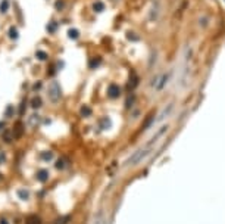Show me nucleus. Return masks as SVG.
Masks as SVG:
<instances>
[{"label": "nucleus", "mask_w": 225, "mask_h": 224, "mask_svg": "<svg viewBox=\"0 0 225 224\" xmlns=\"http://www.w3.org/2000/svg\"><path fill=\"white\" fill-rule=\"evenodd\" d=\"M153 146L155 145H150V143H147L146 142L144 145L140 146V147H138V149H137V151H135L134 153L127 159V161H125L124 165L125 167H133V165H137V164L143 162V161H144V159H146V158L153 152V149H155Z\"/></svg>", "instance_id": "nucleus-1"}, {"label": "nucleus", "mask_w": 225, "mask_h": 224, "mask_svg": "<svg viewBox=\"0 0 225 224\" xmlns=\"http://www.w3.org/2000/svg\"><path fill=\"white\" fill-rule=\"evenodd\" d=\"M47 96H49V99H50L53 103L61 100V97H62V90H61V86H59L57 81H52V83L49 84Z\"/></svg>", "instance_id": "nucleus-2"}, {"label": "nucleus", "mask_w": 225, "mask_h": 224, "mask_svg": "<svg viewBox=\"0 0 225 224\" xmlns=\"http://www.w3.org/2000/svg\"><path fill=\"white\" fill-rule=\"evenodd\" d=\"M174 109H175V102L172 100V102H169L168 105H166V106L162 109V112H160L158 117L155 118V123H153V124H160V123H163V121H165V119H166V118H168L169 115L174 112Z\"/></svg>", "instance_id": "nucleus-3"}, {"label": "nucleus", "mask_w": 225, "mask_h": 224, "mask_svg": "<svg viewBox=\"0 0 225 224\" xmlns=\"http://www.w3.org/2000/svg\"><path fill=\"white\" fill-rule=\"evenodd\" d=\"M171 77H172V69H169V71H166L165 74L159 75L158 83H156V86H155V91H162V90L165 89L166 86H168Z\"/></svg>", "instance_id": "nucleus-4"}, {"label": "nucleus", "mask_w": 225, "mask_h": 224, "mask_svg": "<svg viewBox=\"0 0 225 224\" xmlns=\"http://www.w3.org/2000/svg\"><path fill=\"white\" fill-rule=\"evenodd\" d=\"M159 2H153V5L149 7V12H147V19L150 21H156L159 18Z\"/></svg>", "instance_id": "nucleus-5"}, {"label": "nucleus", "mask_w": 225, "mask_h": 224, "mask_svg": "<svg viewBox=\"0 0 225 224\" xmlns=\"http://www.w3.org/2000/svg\"><path fill=\"white\" fill-rule=\"evenodd\" d=\"M107 96H109L110 99H118L119 96H121V89H119V86L110 84L109 89H107Z\"/></svg>", "instance_id": "nucleus-6"}, {"label": "nucleus", "mask_w": 225, "mask_h": 224, "mask_svg": "<svg viewBox=\"0 0 225 224\" xmlns=\"http://www.w3.org/2000/svg\"><path fill=\"white\" fill-rule=\"evenodd\" d=\"M22 134H24V124L21 121H18L15 124V128H13V136L18 139V137H22Z\"/></svg>", "instance_id": "nucleus-7"}, {"label": "nucleus", "mask_w": 225, "mask_h": 224, "mask_svg": "<svg viewBox=\"0 0 225 224\" xmlns=\"http://www.w3.org/2000/svg\"><path fill=\"white\" fill-rule=\"evenodd\" d=\"M47 179H49V171H47V170H40L38 173H37V180H38V181L44 183Z\"/></svg>", "instance_id": "nucleus-8"}, {"label": "nucleus", "mask_w": 225, "mask_h": 224, "mask_svg": "<svg viewBox=\"0 0 225 224\" xmlns=\"http://www.w3.org/2000/svg\"><path fill=\"white\" fill-rule=\"evenodd\" d=\"M57 27H59V24H57L56 21H50V22L47 24L46 30H47V33L53 34V33H56V31H57Z\"/></svg>", "instance_id": "nucleus-9"}, {"label": "nucleus", "mask_w": 225, "mask_h": 224, "mask_svg": "<svg viewBox=\"0 0 225 224\" xmlns=\"http://www.w3.org/2000/svg\"><path fill=\"white\" fill-rule=\"evenodd\" d=\"M137 86H138V75H131V77H129V81H128L129 90L135 89Z\"/></svg>", "instance_id": "nucleus-10"}, {"label": "nucleus", "mask_w": 225, "mask_h": 224, "mask_svg": "<svg viewBox=\"0 0 225 224\" xmlns=\"http://www.w3.org/2000/svg\"><path fill=\"white\" fill-rule=\"evenodd\" d=\"M68 37H69L71 40H78L79 31L77 30V28H69V30H68Z\"/></svg>", "instance_id": "nucleus-11"}, {"label": "nucleus", "mask_w": 225, "mask_h": 224, "mask_svg": "<svg viewBox=\"0 0 225 224\" xmlns=\"http://www.w3.org/2000/svg\"><path fill=\"white\" fill-rule=\"evenodd\" d=\"M93 11L96 13H100V12L105 11V3L103 2H94L93 3Z\"/></svg>", "instance_id": "nucleus-12"}, {"label": "nucleus", "mask_w": 225, "mask_h": 224, "mask_svg": "<svg viewBox=\"0 0 225 224\" xmlns=\"http://www.w3.org/2000/svg\"><path fill=\"white\" fill-rule=\"evenodd\" d=\"M43 106V100L40 99V97H34V99H31V108L33 109H38V108Z\"/></svg>", "instance_id": "nucleus-13"}, {"label": "nucleus", "mask_w": 225, "mask_h": 224, "mask_svg": "<svg viewBox=\"0 0 225 224\" xmlns=\"http://www.w3.org/2000/svg\"><path fill=\"white\" fill-rule=\"evenodd\" d=\"M41 159L43 161H46V162H49V161H52L53 159V152H50V151H44V152H41Z\"/></svg>", "instance_id": "nucleus-14"}, {"label": "nucleus", "mask_w": 225, "mask_h": 224, "mask_svg": "<svg viewBox=\"0 0 225 224\" xmlns=\"http://www.w3.org/2000/svg\"><path fill=\"white\" fill-rule=\"evenodd\" d=\"M79 112H81V117H90L93 111H91L90 106H87V105H83V106H81V109H79Z\"/></svg>", "instance_id": "nucleus-15"}, {"label": "nucleus", "mask_w": 225, "mask_h": 224, "mask_svg": "<svg viewBox=\"0 0 225 224\" xmlns=\"http://www.w3.org/2000/svg\"><path fill=\"white\" fill-rule=\"evenodd\" d=\"M35 58H37L38 61H47L49 55H47L44 50H37V52H35Z\"/></svg>", "instance_id": "nucleus-16"}, {"label": "nucleus", "mask_w": 225, "mask_h": 224, "mask_svg": "<svg viewBox=\"0 0 225 224\" xmlns=\"http://www.w3.org/2000/svg\"><path fill=\"white\" fill-rule=\"evenodd\" d=\"M27 224H41V220L38 215H29L27 220Z\"/></svg>", "instance_id": "nucleus-17"}, {"label": "nucleus", "mask_w": 225, "mask_h": 224, "mask_svg": "<svg viewBox=\"0 0 225 224\" xmlns=\"http://www.w3.org/2000/svg\"><path fill=\"white\" fill-rule=\"evenodd\" d=\"M199 25L202 28H206L209 25V16H206V15H203V16L199 18Z\"/></svg>", "instance_id": "nucleus-18"}, {"label": "nucleus", "mask_w": 225, "mask_h": 224, "mask_svg": "<svg viewBox=\"0 0 225 224\" xmlns=\"http://www.w3.org/2000/svg\"><path fill=\"white\" fill-rule=\"evenodd\" d=\"M9 6H11V2H9V0H3V2L0 3V12H2V13H6L7 9H9Z\"/></svg>", "instance_id": "nucleus-19"}, {"label": "nucleus", "mask_w": 225, "mask_h": 224, "mask_svg": "<svg viewBox=\"0 0 225 224\" xmlns=\"http://www.w3.org/2000/svg\"><path fill=\"white\" fill-rule=\"evenodd\" d=\"M9 39H12V40H16L18 37H19V34H18V30L15 27H11L9 28Z\"/></svg>", "instance_id": "nucleus-20"}, {"label": "nucleus", "mask_w": 225, "mask_h": 224, "mask_svg": "<svg viewBox=\"0 0 225 224\" xmlns=\"http://www.w3.org/2000/svg\"><path fill=\"white\" fill-rule=\"evenodd\" d=\"M101 63V59L100 58H94V59H91L90 62H88V67L91 68V69H94V68H97L99 65Z\"/></svg>", "instance_id": "nucleus-21"}, {"label": "nucleus", "mask_w": 225, "mask_h": 224, "mask_svg": "<svg viewBox=\"0 0 225 224\" xmlns=\"http://www.w3.org/2000/svg\"><path fill=\"white\" fill-rule=\"evenodd\" d=\"M71 221V215H65V217H61L55 221V224H68Z\"/></svg>", "instance_id": "nucleus-22"}, {"label": "nucleus", "mask_w": 225, "mask_h": 224, "mask_svg": "<svg viewBox=\"0 0 225 224\" xmlns=\"http://www.w3.org/2000/svg\"><path fill=\"white\" fill-rule=\"evenodd\" d=\"M28 190H25V189H21V190H18V196L22 199V201H27L28 199Z\"/></svg>", "instance_id": "nucleus-23"}, {"label": "nucleus", "mask_w": 225, "mask_h": 224, "mask_svg": "<svg viewBox=\"0 0 225 224\" xmlns=\"http://www.w3.org/2000/svg\"><path fill=\"white\" fill-rule=\"evenodd\" d=\"M100 125H101V127H103L105 130H107L109 127H110V119H109V118H103V119L100 121Z\"/></svg>", "instance_id": "nucleus-24"}, {"label": "nucleus", "mask_w": 225, "mask_h": 224, "mask_svg": "<svg viewBox=\"0 0 225 224\" xmlns=\"http://www.w3.org/2000/svg\"><path fill=\"white\" fill-rule=\"evenodd\" d=\"M13 106L12 105H7V108H6V112H5V117H7V118H11V117H13Z\"/></svg>", "instance_id": "nucleus-25"}, {"label": "nucleus", "mask_w": 225, "mask_h": 224, "mask_svg": "<svg viewBox=\"0 0 225 224\" xmlns=\"http://www.w3.org/2000/svg\"><path fill=\"white\" fill-rule=\"evenodd\" d=\"M55 7H56V11H63V7H65V2H63V0H56Z\"/></svg>", "instance_id": "nucleus-26"}, {"label": "nucleus", "mask_w": 225, "mask_h": 224, "mask_svg": "<svg viewBox=\"0 0 225 224\" xmlns=\"http://www.w3.org/2000/svg\"><path fill=\"white\" fill-rule=\"evenodd\" d=\"M55 167H56L57 170H62V168L65 167V159H63V158H61V159H57L56 164H55Z\"/></svg>", "instance_id": "nucleus-27"}, {"label": "nucleus", "mask_w": 225, "mask_h": 224, "mask_svg": "<svg viewBox=\"0 0 225 224\" xmlns=\"http://www.w3.org/2000/svg\"><path fill=\"white\" fill-rule=\"evenodd\" d=\"M127 37H128L131 41H137V40H138V35H135V34L131 33V31H129V33H127Z\"/></svg>", "instance_id": "nucleus-28"}, {"label": "nucleus", "mask_w": 225, "mask_h": 224, "mask_svg": "<svg viewBox=\"0 0 225 224\" xmlns=\"http://www.w3.org/2000/svg\"><path fill=\"white\" fill-rule=\"evenodd\" d=\"M11 136H12L11 131H6L5 136H3V140H5V142H7V143H11V142H12V137H11Z\"/></svg>", "instance_id": "nucleus-29"}, {"label": "nucleus", "mask_w": 225, "mask_h": 224, "mask_svg": "<svg viewBox=\"0 0 225 224\" xmlns=\"http://www.w3.org/2000/svg\"><path fill=\"white\" fill-rule=\"evenodd\" d=\"M133 103H134V96H129L127 103H125V108H131L133 106Z\"/></svg>", "instance_id": "nucleus-30"}, {"label": "nucleus", "mask_w": 225, "mask_h": 224, "mask_svg": "<svg viewBox=\"0 0 225 224\" xmlns=\"http://www.w3.org/2000/svg\"><path fill=\"white\" fill-rule=\"evenodd\" d=\"M41 87H43V83H41V81H37V83L34 84V89H33V90L38 91V90H41Z\"/></svg>", "instance_id": "nucleus-31"}, {"label": "nucleus", "mask_w": 225, "mask_h": 224, "mask_svg": "<svg viewBox=\"0 0 225 224\" xmlns=\"http://www.w3.org/2000/svg\"><path fill=\"white\" fill-rule=\"evenodd\" d=\"M25 105H27V102L22 100V103H21V108H19V114H21V115H24V114H25Z\"/></svg>", "instance_id": "nucleus-32"}, {"label": "nucleus", "mask_w": 225, "mask_h": 224, "mask_svg": "<svg viewBox=\"0 0 225 224\" xmlns=\"http://www.w3.org/2000/svg\"><path fill=\"white\" fill-rule=\"evenodd\" d=\"M5 162V153H0V164Z\"/></svg>", "instance_id": "nucleus-33"}, {"label": "nucleus", "mask_w": 225, "mask_h": 224, "mask_svg": "<svg viewBox=\"0 0 225 224\" xmlns=\"http://www.w3.org/2000/svg\"><path fill=\"white\" fill-rule=\"evenodd\" d=\"M0 224H9V221L6 218H0Z\"/></svg>", "instance_id": "nucleus-34"}, {"label": "nucleus", "mask_w": 225, "mask_h": 224, "mask_svg": "<svg viewBox=\"0 0 225 224\" xmlns=\"http://www.w3.org/2000/svg\"><path fill=\"white\" fill-rule=\"evenodd\" d=\"M3 128H5V124H3V123H2V121H0V131H2V130H3Z\"/></svg>", "instance_id": "nucleus-35"}]
</instances>
